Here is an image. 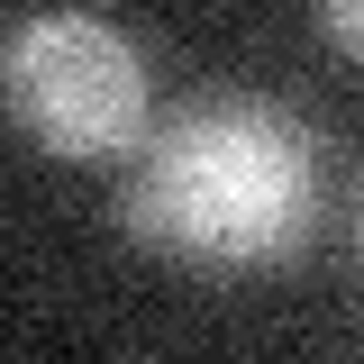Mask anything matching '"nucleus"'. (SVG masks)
<instances>
[{
    "mask_svg": "<svg viewBox=\"0 0 364 364\" xmlns=\"http://www.w3.org/2000/svg\"><path fill=\"white\" fill-rule=\"evenodd\" d=\"M119 219L136 246L182 264H282L318 228V136L264 91H210L136 136Z\"/></svg>",
    "mask_w": 364,
    "mask_h": 364,
    "instance_id": "1",
    "label": "nucleus"
},
{
    "mask_svg": "<svg viewBox=\"0 0 364 364\" xmlns=\"http://www.w3.org/2000/svg\"><path fill=\"white\" fill-rule=\"evenodd\" d=\"M0 100L9 119L55 155H136L146 136V55L100 9H37L0 46Z\"/></svg>",
    "mask_w": 364,
    "mask_h": 364,
    "instance_id": "2",
    "label": "nucleus"
},
{
    "mask_svg": "<svg viewBox=\"0 0 364 364\" xmlns=\"http://www.w3.org/2000/svg\"><path fill=\"white\" fill-rule=\"evenodd\" d=\"M310 9H318V28H328V46H346L364 64V0H310Z\"/></svg>",
    "mask_w": 364,
    "mask_h": 364,
    "instance_id": "3",
    "label": "nucleus"
},
{
    "mask_svg": "<svg viewBox=\"0 0 364 364\" xmlns=\"http://www.w3.org/2000/svg\"><path fill=\"white\" fill-rule=\"evenodd\" d=\"M355 255H364V200H355Z\"/></svg>",
    "mask_w": 364,
    "mask_h": 364,
    "instance_id": "4",
    "label": "nucleus"
}]
</instances>
